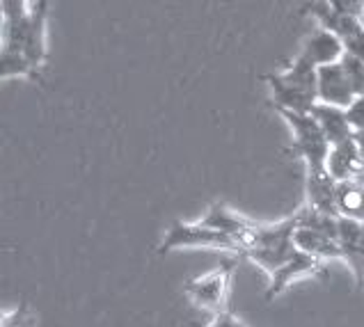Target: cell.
I'll return each instance as SVG.
<instances>
[{"label":"cell","mask_w":364,"mask_h":327,"mask_svg":"<svg viewBox=\"0 0 364 327\" xmlns=\"http://www.w3.org/2000/svg\"><path fill=\"white\" fill-rule=\"evenodd\" d=\"M300 53H303V55L311 62V65L326 67V65H335V62H339L341 58H344L346 44H344V39L337 37L335 33L318 28L316 33L307 39L305 48L300 50Z\"/></svg>","instance_id":"obj_14"},{"label":"cell","mask_w":364,"mask_h":327,"mask_svg":"<svg viewBox=\"0 0 364 327\" xmlns=\"http://www.w3.org/2000/svg\"><path fill=\"white\" fill-rule=\"evenodd\" d=\"M323 275H326V261L298 250L275 275H270L268 289H266V302H273L275 298H279L291 284H296L305 277H323Z\"/></svg>","instance_id":"obj_6"},{"label":"cell","mask_w":364,"mask_h":327,"mask_svg":"<svg viewBox=\"0 0 364 327\" xmlns=\"http://www.w3.org/2000/svg\"><path fill=\"white\" fill-rule=\"evenodd\" d=\"M339 62H341V67H344V73L353 87V94H355V97H364V60L346 50L344 58Z\"/></svg>","instance_id":"obj_18"},{"label":"cell","mask_w":364,"mask_h":327,"mask_svg":"<svg viewBox=\"0 0 364 327\" xmlns=\"http://www.w3.org/2000/svg\"><path fill=\"white\" fill-rule=\"evenodd\" d=\"M328 174L335 181H353V178H364V161L360 154V146L355 142V135L346 142L332 144L326 163Z\"/></svg>","instance_id":"obj_8"},{"label":"cell","mask_w":364,"mask_h":327,"mask_svg":"<svg viewBox=\"0 0 364 327\" xmlns=\"http://www.w3.org/2000/svg\"><path fill=\"white\" fill-rule=\"evenodd\" d=\"M294 231H296L294 215L287 220H279L275 225H259L257 236L250 242V247L245 250L243 257L257 263L268 277L275 275V272L298 252L294 242Z\"/></svg>","instance_id":"obj_1"},{"label":"cell","mask_w":364,"mask_h":327,"mask_svg":"<svg viewBox=\"0 0 364 327\" xmlns=\"http://www.w3.org/2000/svg\"><path fill=\"white\" fill-rule=\"evenodd\" d=\"M337 213L339 218L364 223V178L339 181L337 186Z\"/></svg>","instance_id":"obj_17"},{"label":"cell","mask_w":364,"mask_h":327,"mask_svg":"<svg viewBox=\"0 0 364 327\" xmlns=\"http://www.w3.org/2000/svg\"><path fill=\"white\" fill-rule=\"evenodd\" d=\"M311 114L314 119L318 122V126L323 129L326 138L330 140V144H339V142H346L350 140L355 131L348 122V114L346 108H339V105H330L323 101H316L314 108H311Z\"/></svg>","instance_id":"obj_15"},{"label":"cell","mask_w":364,"mask_h":327,"mask_svg":"<svg viewBox=\"0 0 364 327\" xmlns=\"http://www.w3.org/2000/svg\"><path fill=\"white\" fill-rule=\"evenodd\" d=\"M337 186L339 181H335L328 170H321V172H305V197L311 208L316 210H323V213L330 215H337Z\"/></svg>","instance_id":"obj_13"},{"label":"cell","mask_w":364,"mask_h":327,"mask_svg":"<svg viewBox=\"0 0 364 327\" xmlns=\"http://www.w3.org/2000/svg\"><path fill=\"white\" fill-rule=\"evenodd\" d=\"M202 223H204L206 227H211V229H215V231H220V234H225V236L234 238V240L238 242V245H243V250L250 247V242L255 240L257 229H259L257 223H252V220H247V218L241 215V213H236L234 208H230V206L223 204V202L211 204L209 210L204 213Z\"/></svg>","instance_id":"obj_7"},{"label":"cell","mask_w":364,"mask_h":327,"mask_svg":"<svg viewBox=\"0 0 364 327\" xmlns=\"http://www.w3.org/2000/svg\"><path fill=\"white\" fill-rule=\"evenodd\" d=\"M339 247L341 259L348 263V268L355 275L358 286H364V223L339 218Z\"/></svg>","instance_id":"obj_9"},{"label":"cell","mask_w":364,"mask_h":327,"mask_svg":"<svg viewBox=\"0 0 364 327\" xmlns=\"http://www.w3.org/2000/svg\"><path fill=\"white\" fill-rule=\"evenodd\" d=\"M300 14H309L314 16L321 28L323 30H330V33H335L337 37L341 39H350L355 37L360 30L364 28L360 18H353V16H346L337 12L335 7H332L330 3H326V0H307V3L303 5V9H300Z\"/></svg>","instance_id":"obj_10"},{"label":"cell","mask_w":364,"mask_h":327,"mask_svg":"<svg viewBox=\"0 0 364 327\" xmlns=\"http://www.w3.org/2000/svg\"><path fill=\"white\" fill-rule=\"evenodd\" d=\"M344 44H346V50H348V53H353V55H358V58L364 60V28L360 30V33H358L355 37L346 39Z\"/></svg>","instance_id":"obj_23"},{"label":"cell","mask_w":364,"mask_h":327,"mask_svg":"<svg viewBox=\"0 0 364 327\" xmlns=\"http://www.w3.org/2000/svg\"><path fill=\"white\" fill-rule=\"evenodd\" d=\"M46 0H35L30 14L14 28H3V50L21 53L35 71L44 73L46 67Z\"/></svg>","instance_id":"obj_2"},{"label":"cell","mask_w":364,"mask_h":327,"mask_svg":"<svg viewBox=\"0 0 364 327\" xmlns=\"http://www.w3.org/2000/svg\"><path fill=\"white\" fill-rule=\"evenodd\" d=\"M236 270V259H223L206 275L191 277L183 284V293L197 309L218 316L230 309V286Z\"/></svg>","instance_id":"obj_4"},{"label":"cell","mask_w":364,"mask_h":327,"mask_svg":"<svg viewBox=\"0 0 364 327\" xmlns=\"http://www.w3.org/2000/svg\"><path fill=\"white\" fill-rule=\"evenodd\" d=\"M318 101L339 105V108H348L355 101V94H353V87L346 78L341 62L318 67Z\"/></svg>","instance_id":"obj_11"},{"label":"cell","mask_w":364,"mask_h":327,"mask_svg":"<svg viewBox=\"0 0 364 327\" xmlns=\"http://www.w3.org/2000/svg\"><path fill=\"white\" fill-rule=\"evenodd\" d=\"M326 3H330L337 12L353 18H362L364 14V0H326Z\"/></svg>","instance_id":"obj_21"},{"label":"cell","mask_w":364,"mask_h":327,"mask_svg":"<svg viewBox=\"0 0 364 327\" xmlns=\"http://www.w3.org/2000/svg\"><path fill=\"white\" fill-rule=\"evenodd\" d=\"M355 142L360 146V154H362V161H364V131H355Z\"/></svg>","instance_id":"obj_24"},{"label":"cell","mask_w":364,"mask_h":327,"mask_svg":"<svg viewBox=\"0 0 364 327\" xmlns=\"http://www.w3.org/2000/svg\"><path fill=\"white\" fill-rule=\"evenodd\" d=\"M279 117H282L291 133H294V144H291V154L303 158L305 167L309 172H321L326 170L328 163V154H330V140L326 138L323 129L318 126L311 112H296L289 108H277V105H270Z\"/></svg>","instance_id":"obj_3"},{"label":"cell","mask_w":364,"mask_h":327,"mask_svg":"<svg viewBox=\"0 0 364 327\" xmlns=\"http://www.w3.org/2000/svg\"><path fill=\"white\" fill-rule=\"evenodd\" d=\"M346 114L353 131H364V97H355V101L346 108Z\"/></svg>","instance_id":"obj_22"},{"label":"cell","mask_w":364,"mask_h":327,"mask_svg":"<svg viewBox=\"0 0 364 327\" xmlns=\"http://www.w3.org/2000/svg\"><path fill=\"white\" fill-rule=\"evenodd\" d=\"M35 316L28 311L26 304H21L14 311H7L3 316V327H33Z\"/></svg>","instance_id":"obj_19"},{"label":"cell","mask_w":364,"mask_h":327,"mask_svg":"<svg viewBox=\"0 0 364 327\" xmlns=\"http://www.w3.org/2000/svg\"><path fill=\"white\" fill-rule=\"evenodd\" d=\"M262 80L268 82L270 87V101L268 105H277V108H289L296 112H311L316 97L294 87L291 82L282 76V73H262Z\"/></svg>","instance_id":"obj_12"},{"label":"cell","mask_w":364,"mask_h":327,"mask_svg":"<svg viewBox=\"0 0 364 327\" xmlns=\"http://www.w3.org/2000/svg\"><path fill=\"white\" fill-rule=\"evenodd\" d=\"M191 327H247L238 316H234L232 309H227L223 313L213 316L209 323H191Z\"/></svg>","instance_id":"obj_20"},{"label":"cell","mask_w":364,"mask_h":327,"mask_svg":"<svg viewBox=\"0 0 364 327\" xmlns=\"http://www.w3.org/2000/svg\"><path fill=\"white\" fill-rule=\"evenodd\" d=\"M186 247H211V250H223V252H230V254H245L243 245L230 236L220 234L211 227H206L202 220L200 223H174L159 245V254L161 257H168L170 252L174 250H186Z\"/></svg>","instance_id":"obj_5"},{"label":"cell","mask_w":364,"mask_h":327,"mask_svg":"<svg viewBox=\"0 0 364 327\" xmlns=\"http://www.w3.org/2000/svg\"><path fill=\"white\" fill-rule=\"evenodd\" d=\"M294 242L300 252H307L311 257H318V259H341V247H339V240L332 238L328 234H321L316 229H309V227H298L294 231Z\"/></svg>","instance_id":"obj_16"}]
</instances>
